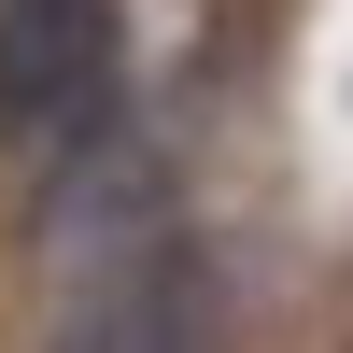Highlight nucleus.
Listing matches in <instances>:
<instances>
[{"instance_id":"obj_1","label":"nucleus","mask_w":353,"mask_h":353,"mask_svg":"<svg viewBox=\"0 0 353 353\" xmlns=\"http://www.w3.org/2000/svg\"><path fill=\"white\" fill-rule=\"evenodd\" d=\"M57 353H212V254L170 212L156 156H113L99 184L57 212Z\"/></svg>"},{"instance_id":"obj_2","label":"nucleus","mask_w":353,"mask_h":353,"mask_svg":"<svg viewBox=\"0 0 353 353\" xmlns=\"http://www.w3.org/2000/svg\"><path fill=\"white\" fill-rule=\"evenodd\" d=\"M113 99V0H0V156H71Z\"/></svg>"}]
</instances>
